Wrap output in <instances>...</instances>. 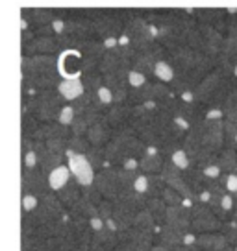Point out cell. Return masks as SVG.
I'll use <instances>...</instances> for the list:
<instances>
[{
  "label": "cell",
  "instance_id": "6da1fadb",
  "mask_svg": "<svg viewBox=\"0 0 237 251\" xmlns=\"http://www.w3.org/2000/svg\"><path fill=\"white\" fill-rule=\"evenodd\" d=\"M226 146L224 118H204L198 124L191 126L182 148L187 151L193 165L206 168L219 159V151Z\"/></svg>",
  "mask_w": 237,
  "mask_h": 251
},
{
  "label": "cell",
  "instance_id": "7a4b0ae2",
  "mask_svg": "<svg viewBox=\"0 0 237 251\" xmlns=\"http://www.w3.org/2000/svg\"><path fill=\"white\" fill-rule=\"evenodd\" d=\"M104 148L108 157V166H120L130 157L141 159L148 146L139 139V135L132 126H124L113 131L111 141Z\"/></svg>",
  "mask_w": 237,
  "mask_h": 251
},
{
  "label": "cell",
  "instance_id": "3957f363",
  "mask_svg": "<svg viewBox=\"0 0 237 251\" xmlns=\"http://www.w3.org/2000/svg\"><path fill=\"white\" fill-rule=\"evenodd\" d=\"M65 103L67 100L59 94L58 89L37 91L28 98H21V107L35 115L41 122H54Z\"/></svg>",
  "mask_w": 237,
  "mask_h": 251
},
{
  "label": "cell",
  "instance_id": "277c9868",
  "mask_svg": "<svg viewBox=\"0 0 237 251\" xmlns=\"http://www.w3.org/2000/svg\"><path fill=\"white\" fill-rule=\"evenodd\" d=\"M65 214H67V207H65L63 201L59 200V196L56 194L54 190H50L48 194L41 196L37 209H33L30 212H23L21 229L37 227L41 224H48V222L63 218Z\"/></svg>",
  "mask_w": 237,
  "mask_h": 251
},
{
  "label": "cell",
  "instance_id": "5b68a950",
  "mask_svg": "<svg viewBox=\"0 0 237 251\" xmlns=\"http://www.w3.org/2000/svg\"><path fill=\"white\" fill-rule=\"evenodd\" d=\"M222 227V220L211 211L206 201H197L191 207V233H217Z\"/></svg>",
  "mask_w": 237,
  "mask_h": 251
},
{
  "label": "cell",
  "instance_id": "8992f818",
  "mask_svg": "<svg viewBox=\"0 0 237 251\" xmlns=\"http://www.w3.org/2000/svg\"><path fill=\"white\" fill-rule=\"evenodd\" d=\"M21 188H23V194H35V196L39 198L48 194L52 190L48 176L41 168H32V170L23 168V174H21Z\"/></svg>",
  "mask_w": 237,
  "mask_h": 251
},
{
  "label": "cell",
  "instance_id": "52a82bcc",
  "mask_svg": "<svg viewBox=\"0 0 237 251\" xmlns=\"http://www.w3.org/2000/svg\"><path fill=\"white\" fill-rule=\"evenodd\" d=\"M65 155H67V165H69V168H71L72 177L78 181L82 187H89V185H93V183H95L96 170L91 166L87 155L71 153V151H67Z\"/></svg>",
  "mask_w": 237,
  "mask_h": 251
},
{
  "label": "cell",
  "instance_id": "ba28073f",
  "mask_svg": "<svg viewBox=\"0 0 237 251\" xmlns=\"http://www.w3.org/2000/svg\"><path fill=\"white\" fill-rule=\"evenodd\" d=\"M58 71L61 78H80L84 72V59L76 48L61 50L58 54Z\"/></svg>",
  "mask_w": 237,
  "mask_h": 251
},
{
  "label": "cell",
  "instance_id": "9c48e42d",
  "mask_svg": "<svg viewBox=\"0 0 237 251\" xmlns=\"http://www.w3.org/2000/svg\"><path fill=\"white\" fill-rule=\"evenodd\" d=\"M198 30H200V52L217 57L221 54L222 43H224V33L219 31L211 24L198 23Z\"/></svg>",
  "mask_w": 237,
  "mask_h": 251
},
{
  "label": "cell",
  "instance_id": "30bf717a",
  "mask_svg": "<svg viewBox=\"0 0 237 251\" xmlns=\"http://www.w3.org/2000/svg\"><path fill=\"white\" fill-rule=\"evenodd\" d=\"M226 78H228V76H226L221 69H217V67H215L213 71L209 72V74H207V76L198 83L197 89L193 91V93H195V98H197L200 103L207 105V102L211 100V96L217 93V89L222 85V81H224Z\"/></svg>",
  "mask_w": 237,
  "mask_h": 251
},
{
  "label": "cell",
  "instance_id": "8fae6325",
  "mask_svg": "<svg viewBox=\"0 0 237 251\" xmlns=\"http://www.w3.org/2000/svg\"><path fill=\"white\" fill-rule=\"evenodd\" d=\"M95 187L100 190V194H102L106 200H117L118 192H120V188H118V183H117V177H115V170H113V166H106L102 170H98L95 176Z\"/></svg>",
  "mask_w": 237,
  "mask_h": 251
},
{
  "label": "cell",
  "instance_id": "7c38bea8",
  "mask_svg": "<svg viewBox=\"0 0 237 251\" xmlns=\"http://www.w3.org/2000/svg\"><path fill=\"white\" fill-rule=\"evenodd\" d=\"M195 203H191L187 200L180 205H169L165 224L173 226V227L183 229V231H191V207Z\"/></svg>",
  "mask_w": 237,
  "mask_h": 251
},
{
  "label": "cell",
  "instance_id": "4fadbf2b",
  "mask_svg": "<svg viewBox=\"0 0 237 251\" xmlns=\"http://www.w3.org/2000/svg\"><path fill=\"white\" fill-rule=\"evenodd\" d=\"M187 233L189 231H183V229L173 227L169 224H163V226H158V231H156V244H161L169 250L173 251L174 248L185 244V238H187Z\"/></svg>",
  "mask_w": 237,
  "mask_h": 251
},
{
  "label": "cell",
  "instance_id": "5bb4252c",
  "mask_svg": "<svg viewBox=\"0 0 237 251\" xmlns=\"http://www.w3.org/2000/svg\"><path fill=\"white\" fill-rule=\"evenodd\" d=\"M61 52L59 43L56 35H37L35 39L23 48V55H35V54H56Z\"/></svg>",
  "mask_w": 237,
  "mask_h": 251
},
{
  "label": "cell",
  "instance_id": "9a60e30c",
  "mask_svg": "<svg viewBox=\"0 0 237 251\" xmlns=\"http://www.w3.org/2000/svg\"><path fill=\"white\" fill-rule=\"evenodd\" d=\"M137 212H139L137 209L128 207V205L120 203L118 200H115L113 201V216H111V222L115 224V227L118 231H128V229L134 226Z\"/></svg>",
  "mask_w": 237,
  "mask_h": 251
},
{
  "label": "cell",
  "instance_id": "2e32d148",
  "mask_svg": "<svg viewBox=\"0 0 237 251\" xmlns=\"http://www.w3.org/2000/svg\"><path fill=\"white\" fill-rule=\"evenodd\" d=\"M130 113H132V105L128 102L122 103H113L108 107V111L104 113V118L108 120V124L113 129H120L124 126H130Z\"/></svg>",
  "mask_w": 237,
  "mask_h": 251
},
{
  "label": "cell",
  "instance_id": "e0dca14e",
  "mask_svg": "<svg viewBox=\"0 0 237 251\" xmlns=\"http://www.w3.org/2000/svg\"><path fill=\"white\" fill-rule=\"evenodd\" d=\"M165 157L161 155L156 146H148L147 151L143 153V157L139 159V170L143 174H159L163 170V165H165Z\"/></svg>",
  "mask_w": 237,
  "mask_h": 251
},
{
  "label": "cell",
  "instance_id": "ac0fdd59",
  "mask_svg": "<svg viewBox=\"0 0 237 251\" xmlns=\"http://www.w3.org/2000/svg\"><path fill=\"white\" fill-rule=\"evenodd\" d=\"M113 131H115V129H113V127L108 124V120L102 117L100 120H96L95 124L87 129L86 137L89 139V142H91L93 146H106V144L111 141Z\"/></svg>",
  "mask_w": 237,
  "mask_h": 251
},
{
  "label": "cell",
  "instance_id": "d6986e66",
  "mask_svg": "<svg viewBox=\"0 0 237 251\" xmlns=\"http://www.w3.org/2000/svg\"><path fill=\"white\" fill-rule=\"evenodd\" d=\"M182 176H183V179L189 183V187L197 192L198 196H200V194H204L206 190H207V183H209V179L204 176L202 168L191 165L189 168L182 170Z\"/></svg>",
  "mask_w": 237,
  "mask_h": 251
},
{
  "label": "cell",
  "instance_id": "ffe728a7",
  "mask_svg": "<svg viewBox=\"0 0 237 251\" xmlns=\"http://www.w3.org/2000/svg\"><path fill=\"white\" fill-rule=\"evenodd\" d=\"M197 246L202 251H221L224 248H228L230 244L224 238V235L217 231V233H202V235H197Z\"/></svg>",
  "mask_w": 237,
  "mask_h": 251
},
{
  "label": "cell",
  "instance_id": "44dd1931",
  "mask_svg": "<svg viewBox=\"0 0 237 251\" xmlns=\"http://www.w3.org/2000/svg\"><path fill=\"white\" fill-rule=\"evenodd\" d=\"M58 91H59V94L67 100V103H71V102H74L78 96H82V94L86 93V87H84V83H82L80 78H63L61 83L58 85Z\"/></svg>",
  "mask_w": 237,
  "mask_h": 251
},
{
  "label": "cell",
  "instance_id": "7402d4cb",
  "mask_svg": "<svg viewBox=\"0 0 237 251\" xmlns=\"http://www.w3.org/2000/svg\"><path fill=\"white\" fill-rule=\"evenodd\" d=\"M67 212L71 214L72 218H84V220H91L95 218V216H98V211H96V205L91 201V200H87L84 194H82V198H80L76 203H72L69 209H67Z\"/></svg>",
  "mask_w": 237,
  "mask_h": 251
},
{
  "label": "cell",
  "instance_id": "603a6c76",
  "mask_svg": "<svg viewBox=\"0 0 237 251\" xmlns=\"http://www.w3.org/2000/svg\"><path fill=\"white\" fill-rule=\"evenodd\" d=\"M82 190H84V187H82L78 181L72 177V179L69 181V183H67L63 188H59L56 194L59 196V200L63 201V205L67 207V209H69L72 203H76L80 198H82Z\"/></svg>",
  "mask_w": 237,
  "mask_h": 251
},
{
  "label": "cell",
  "instance_id": "cb8c5ba5",
  "mask_svg": "<svg viewBox=\"0 0 237 251\" xmlns=\"http://www.w3.org/2000/svg\"><path fill=\"white\" fill-rule=\"evenodd\" d=\"M104 113H80L74 117V122L71 124L72 135H86L87 129L95 124L96 120H100Z\"/></svg>",
  "mask_w": 237,
  "mask_h": 251
},
{
  "label": "cell",
  "instance_id": "d4e9b609",
  "mask_svg": "<svg viewBox=\"0 0 237 251\" xmlns=\"http://www.w3.org/2000/svg\"><path fill=\"white\" fill-rule=\"evenodd\" d=\"M71 179H72V172H71V168H69L67 163H63L61 166H58L56 170H52V172L48 174L50 188H52L54 192H58L59 188H63Z\"/></svg>",
  "mask_w": 237,
  "mask_h": 251
},
{
  "label": "cell",
  "instance_id": "484cf974",
  "mask_svg": "<svg viewBox=\"0 0 237 251\" xmlns=\"http://www.w3.org/2000/svg\"><path fill=\"white\" fill-rule=\"evenodd\" d=\"M176 76V69H174V63L171 61V55L163 57L156 63V69H154V78L163 83H171Z\"/></svg>",
  "mask_w": 237,
  "mask_h": 251
},
{
  "label": "cell",
  "instance_id": "4316f807",
  "mask_svg": "<svg viewBox=\"0 0 237 251\" xmlns=\"http://www.w3.org/2000/svg\"><path fill=\"white\" fill-rule=\"evenodd\" d=\"M145 209L150 211V214L154 216V220H156L158 226H163V224H165L169 205L165 203L163 198H147V207H145Z\"/></svg>",
  "mask_w": 237,
  "mask_h": 251
},
{
  "label": "cell",
  "instance_id": "83f0119b",
  "mask_svg": "<svg viewBox=\"0 0 237 251\" xmlns=\"http://www.w3.org/2000/svg\"><path fill=\"white\" fill-rule=\"evenodd\" d=\"M82 83L86 87V91H93L96 93L98 89H102L104 87V74L100 72V69H89V71H84L82 72Z\"/></svg>",
  "mask_w": 237,
  "mask_h": 251
},
{
  "label": "cell",
  "instance_id": "f1b7e54d",
  "mask_svg": "<svg viewBox=\"0 0 237 251\" xmlns=\"http://www.w3.org/2000/svg\"><path fill=\"white\" fill-rule=\"evenodd\" d=\"M217 163H219V166H221V170L224 174H232L234 172V168L237 166V151L234 148L224 146V148L219 151Z\"/></svg>",
  "mask_w": 237,
  "mask_h": 251
},
{
  "label": "cell",
  "instance_id": "f546056e",
  "mask_svg": "<svg viewBox=\"0 0 237 251\" xmlns=\"http://www.w3.org/2000/svg\"><path fill=\"white\" fill-rule=\"evenodd\" d=\"M86 155L96 172L108 166V157H106V148H104V146H93V144H91V148L87 150Z\"/></svg>",
  "mask_w": 237,
  "mask_h": 251
},
{
  "label": "cell",
  "instance_id": "4dcf8cb0",
  "mask_svg": "<svg viewBox=\"0 0 237 251\" xmlns=\"http://www.w3.org/2000/svg\"><path fill=\"white\" fill-rule=\"evenodd\" d=\"M134 227L141 229V231L156 233L158 231V224H156V220H154V216L150 214L148 209H141V211L137 212V216H135Z\"/></svg>",
  "mask_w": 237,
  "mask_h": 251
},
{
  "label": "cell",
  "instance_id": "1f68e13d",
  "mask_svg": "<svg viewBox=\"0 0 237 251\" xmlns=\"http://www.w3.org/2000/svg\"><path fill=\"white\" fill-rule=\"evenodd\" d=\"M169 187L165 179L161 177V174H148V190H147V198H161L165 188Z\"/></svg>",
  "mask_w": 237,
  "mask_h": 251
},
{
  "label": "cell",
  "instance_id": "d6a6232c",
  "mask_svg": "<svg viewBox=\"0 0 237 251\" xmlns=\"http://www.w3.org/2000/svg\"><path fill=\"white\" fill-rule=\"evenodd\" d=\"M89 148H91V142L86 135H71L67 141V151H71V153L86 155Z\"/></svg>",
  "mask_w": 237,
  "mask_h": 251
},
{
  "label": "cell",
  "instance_id": "836d02e7",
  "mask_svg": "<svg viewBox=\"0 0 237 251\" xmlns=\"http://www.w3.org/2000/svg\"><path fill=\"white\" fill-rule=\"evenodd\" d=\"M219 233L224 235V238L228 240L230 246L237 248V218H232L228 222H222V227Z\"/></svg>",
  "mask_w": 237,
  "mask_h": 251
},
{
  "label": "cell",
  "instance_id": "e575fe53",
  "mask_svg": "<svg viewBox=\"0 0 237 251\" xmlns=\"http://www.w3.org/2000/svg\"><path fill=\"white\" fill-rule=\"evenodd\" d=\"M169 159H171V161H173L176 166H180V170H185V168H189V166L193 165L191 157L187 155V151H185L183 148L176 150V151H174V153L169 157Z\"/></svg>",
  "mask_w": 237,
  "mask_h": 251
},
{
  "label": "cell",
  "instance_id": "d590c367",
  "mask_svg": "<svg viewBox=\"0 0 237 251\" xmlns=\"http://www.w3.org/2000/svg\"><path fill=\"white\" fill-rule=\"evenodd\" d=\"M74 117H76V111H74V107H72V103H65L56 120L65 126H71L72 122H74Z\"/></svg>",
  "mask_w": 237,
  "mask_h": 251
},
{
  "label": "cell",
  "instance_id": "8d00e7d4",
  "mask_svg": "<svg viewBox=\"0 0 237 251\" xmlns=\"http://www.w3.org/2000/svg\"><path fill=\"white\" fill-rule=\"evenodd\" d=\"M96 211H98V216H100L104 222H108V220H111V216H113V201L104 198L102 201L96 205Z\"/></svg>",
  "mask_w": 237,
  "mask_h": 251
},
{
  "label": "cell",
  "instance_id": "74e56055",
  "mask_svg": "<svg viewBox=\"0 0 237 251\" xmlns=\"http://www.w3.org/2000/svg\"><path fill=\"white\" fill-rule=\"evenodd\" d=\"M163 200H165V203L167 205H180V203H183L185 200H183V196L178 192V190H174V188H171V187H167L165 188V192H163Z\"/></svg>",
  "mask_w": 237,
  "mask_h": 251
},
{
  "label": "cell",
  "instance_id": "f35d334b",
  "mask_svg": "<svg viewBox=\"0 0 237 251\" xmlns=\"http://www.w3.org/2000/svg\"><path fill=\"white\" fill-rule=\"evenodd\" d=\"M221 183L224 185L226 192L230 194H237V174H222L221 176Z\"/></svg>",
  "mask_w": 237,
  "mask_h": 251
},
{
  "label": "cell",
  "instance_id": "ab89813d",
  "mask_svg": "<svg viewBox=\"0 0 237 251\" xmlns=\"http://www.w3.org/2000/svg\"><path fill=\"white\" fill-rule=\"evenodd\" d=\"M23 168L26 170H32V168H39V159L35 155V151L28 150V151H23Z\"/></svg>",
  "mask_w": 237,
  "mask_h": 251
},
{
  "label": "cell",
  "instance_id": "60d3db41",
  "mask_svg": "<svg viewBox=\"0 0 237 251\" xmlns=\"http://www.w3.org/2000/svg\"><path fill=\"white\" fill-rule=\"evenodd\" d=\"M222 111H224V115L237 113V87L236 89H232V93L228 94L226 102H224V105H222Z\"/></svg>",
  "mask_w": 237,
  "mask_h": 251
},
{
  "label": "cell",
  "instance_id": "b9f144b4",
  "mask_svg": "<svg viewBox=\"0 0 237 251\" xmlns=\"http://www.w3.org/2000/svg\"><path fill=\"white\" fill-rule=\"evenodd\" d=\"M39 200L41 198L35 194H23V212H30L33 209H37Z\"/></svg>",
  "mask_w": 237,
  "mask_h": 251
},
{
  "label": "cell",
  "instance_id": "7bdbcfd3",
  "mask_svg": "<svg viewBox=\"0 0 237 251\" xmlns=\"http://www.w3.org/2000/svg\"><path fill=\"white\" fill-rule=\"evenodd\" d=\"M134 188L137 192H141V194L147 196V190H148V174H143V172L139 174L134 183Z\"/></svg>",
  "mask_w": 237,
  "mask_h": 251
},
{
  "label": "cell",
  "instance_id": "ee69618b",
  "mask_svg": "<svg viewBox=\"0 0 237 251\" xmlns=\"http://www.w3.org/2000/svg\"><path fill=\"white\" fill-rule=\"evenodd\" d=\"M148 81V78L141 74V72H135V71H130V89H135V87H141L145 85Z\"/></svg>",
  "mask_w": 237,
  "mask_h": 251
},
{
  "label": "cell",
  "instance_id": "f6af8a7d",
  "mask_svg": "<svg viewBox=\"0 0 237 251\" xmlns=\"http://www.w3.org/2000/svg\"><path fill=\"white\" fill-rule=\"evenodd\" d=\"M173 251H202L198 248L197 244H182V246H178V248H174Z\"/></svg>",
  "mask_w": 237,
  "mask_h": 251
},
{
  "label": "cell",
  "instance_id": "bcb514c9",
  "mask_svg": "<svg viewBox=\"0 0 237 251\" xmlns=\"http://www.w3.org/2000/svg\"><path fill=\"white\" fill-rule=\"evenodd\" d=\"M150 251H171V250H169V248H165V246H161V244H154Z\"/></svg>",
  "mask_w": 237,
  "mask_h": 251
},
{
  "label": "cell",
  "instance_id": "7dc6e473",
  "mask_svg": "<svg viewBox=\"0 0 237 251\" xmlns=\"http://www.w3.org/2000/svg\"><path fill=\"white\" fill-rule=\"evenodd\" d=\"M234 76L237 78V63H236V69H234Z\"/></svg>",
  "mask_w": 237,
  "mask_h": 251
},
{
  "label": "cell",
  "instance_id": "c3c4849f",
  "mask_svg": "<svg viewBox=\"0 0 237 251\" xmlns=\"http://www.w3.org/2000/svg\"><path fill=\"white\" fill-rule=\"evenodd\" d=\"M236 250H237V248H236Z\"/></svg>",
  "mask_w": 237,
  "mask_h": 251
},
{
  "label": "cell",
  "instance_id": "681fc988",
  "mask_svg": "<svg viewBox=\"0 0 237 251\" xmlns=\"http://www.w3.org/2000/svg\"><path fill=\"white\" fill-rule=\"evenodd\" d=\"M236 218H237V216H236Z\"/></svg>",
  "mask_w": 237,
  "mask_h": 251
}]
</instances>
